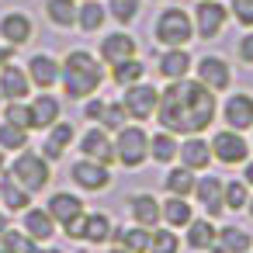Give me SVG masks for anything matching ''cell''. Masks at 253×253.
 Returning <instances> with one entry per match:
<instances>
[{
    "mask_svg": "<svg viewBox=\"0 0 253 253\" xmlns=\"http://www.w3.org/2000/svg\"><path fill=\"white\" fill-rule=\"evenodd\" d=\"M7 122H11V125L28 128V125H32V108H25V104H18V101H14V104L7 108Z\"/></svg>",
    "mask_w": 253,
    "mask_h": 253,
    "instance_id": "cell-41",
    "label": "cell"
},
{
    "mask_svg": "<svg viewBox=\"0 0 253 253\" xmlns=\"http://www.w3.org/2000/svg\"><path fill=\"white\" fill-rule=\"evenodd\" d=\"M4 229H7V218H4V215H0V236H4Z\"/></svg>",
    "mask_w": 253,
    "mask_h": 253,
    "instance_id": "cell-48",
    "label": "cell"
},
{
    "mask_svg": "<svg viewBox=\"0 0 253 253\" xmlns=\"http://www.w3.org/2000/svg\"><path fill=\"white\" fill-rule=\"evenodd\" d=\"M101 56L111 63V66H118V63H125V59H135V42H132V35H108L104 42H101Z\"/></svg>",
    "mask_w": 253,
    "mask_h": 253,
    "instance_id": "cell-16",
    "label": "cell"
},
{
    "mask_svg": "<svg viewBox=\"0 0 253 253\" xmlns=\"http://www.w3.org/2000/svg\"><path fill=\"white\" fill-rule=\"evenodd\" d=\"M167 191L170 194H177V198H184V194H194V170H187V167H177V170H170L167 173Z\"/></svg>",
    "mask_w": 253,
    "mask_h": 253,
    "instance_id": "cell-31",
    "label": "cell"
},
{
    "mask_svg": "<svg viewBox=\"0 0 253 253\" xmlns=\"http://www.w3.org/2000/svg\"><path fill=\"white\" fill-rule=\"evenodd\" d=\"M194 194H198V201L205 205V211L208 215H222V208H225V184L218 180V177H201V180H194Z\"/></svg>",
    "mask_w": 253,
    "mask_h": 253,
    "instance_id": "cell-11",
    "label": "cell"
},
{
    "mask_svg": "<svg viewBox=\"0 0 253 253\" xmlns=\"http://www.w3.org/2000/svg\"><path fill=\"white\" fill-rule=\"evenodd\" d=\"M111 218L104 211H94V215H84V239L87 243H108L111 239Z\"/></svg>",
    "mask_w": 253,
    "mask_h": 253,
    "instance_id": "cell-27",
    "label": "cell"
},
{
    "mask_svg": "<svg viewBox=\"0 0 253 253\" xmlns=\"http://www.w3.org/2000/svg\"><path fill=\"white\" fill-rule=\"evenodd\" d=\"M25 142H28V128L11 125V122L0 125V149H25Z\"/></svg>",
    "mask_w": 253,
    "mask_h": 253,
    "instance_id": "cell-35",
    "label": "cell"
},
{
    "mask_svg": "<svg viewBox=\"0 0 253 253\" xmlns=\"http://www.w3.org/2000/svg\"><path fill=\"white\" fill-rule=\"evenodd\" d=\"M253 250V236L236 229V225H225L222 232H215V243H211V253H250Z\"/></svg>",
    "mask_w": 253,
    "mask_h": 253,
    "instance_id": "cell-14",
    "label": "cell"
},
{
    "mask_svg": "<svg viewBox=\"0 0 253 253\" xmlns=\"http://www.w3.org/2000/svg\"><path fill=\"white\" fill-rule=\"evenodd\" d=\"M73 180L84 187V191H101V187H108L111 184V170L104 167V163H97V160H77L73 163Z\"/></svg>",
    "mask_w": 253,
    "mask_h": 253,
    "instance_id": "cell-8",
    "label": "cell"
},
{
    "mask_svg": "<svg viewBox=\"0 0 253 253\" xmlns=\"http://www.w3.org/2000/svg\"><path fill=\"white\" fill-rule=\"evenodd\" d=\"M125 111L132 115V118H139V122H146L149 115H156V108H160V94H156V87L153 84H132L128 87V94H125Z\"/></svg>",
    "mask_w": 253,
    "mask_h": 253,
    "instance_id": "cell-6",
    "label": "cell"
},
{
    "mask_svg": "<svg viewBox=\"0 0 253 253\" xmlns=\"http://www.w3.org/2000/svg\"><path fill=\"white\" fill-rule=\"evenodd\" d=\"M187 70H191V56H187L184 49H167V52L160 56V73H163L167 80H184Z\"/></svg>",
    "mask_w": 253,
    "mask_h": 253,
    "instance_id": "cell-21",
    "label": "cell"
},
{
    "mask_svg": "<svg viewBox=\"0 0 253 253\" xmlns=\"http://www.w3.org/2000/svg\"><path fill=\"white\" fill-rule=\"evenodd\" d=\"M11 56H14V52H11V49H0V73H4V66H7V63H11Z\"/></svg>",
    "mask_w": 253,
    "mask_h": 253,
    "instance_id": "cell-45",
    "label": "cell"
},
{
    "mask_svg": "<svg viewBox=\"0 0 253 253\" xmlns=\"http://www.w3.org/2000/svg\"><path fill=\"white\" fill-rule=\"evenodd\" d=\"M49 215H52V222H63V225H70V222H77L80 215H84V201L77 198V194H66V191H59V194H52L49 198V208H45Z\"/></svg>",
    "mask_w": 253,
    "mask_h": 253,
    "instance_id": "cell-13",
    "label": "cell"
},
{
    "mask_svg": "<svg viewBox=\"0 0 253 253\" xmlns=\"http://www.w3.org/2000/svg\"><path fill=\"white\" fill-rule=\"evenodd\" d=\"M246 180L253 184V163H246Z\"/></svg>",
    "mask_w": 253,
    "mask_h": 253,
    "instance_id": "cell-46",
    "label": "cell"
},
{
    "mask_svg": "<svg viewBox=\"0 0 253 253\" xmlns=\"http://www.w3.org/2000/svg\"><path fill=\"white\" fill-rule=\"evenodd\" d=\"M101 111H104V104H101V101H87V108H84V115H87V118H101Z\"/></svg>",
    "mask_w": 253,
    "mask_h": 253,
    "instance_id": "cell-44",
    "label": "cell"
},
{
    "mask_svg": "<svg viewBox=\"0 0 253 253\" xmlns=\"http://www.w3.org/2000/svg\"><path fill=\"white\" fill-rule=\"evenodd\" d=\"M28 253H45V250H39V246H35V243H32V250H28Z\"/></svg>",
    "mask_w": 253,
    "mask_h": 253,
    "instance_id": "cell-49",
    "label": "cell"
},
{
    "mask_svg": "<svg viewBox=\"0 0 253 253\" xmlns=\"http://www.w3.org/2000/svg\"><path fill=\"white\" fill-rule=\"evenodd\" d=\"M194 25H198V35L201 39H215L225 25V7L218 0H201L198 11H194Z\"/></svg>",
    "mask_w": 253,
    "mask_h": 253,
    "instance_id": "cell-9",
    "label": "cell"
},
{
    "mask_svg": "<svg viewBox=\"0 0 253 253\" xmlns=\"http://www.w3.org/2000/svg\"><path fill=\"white\" fill-rule=\"evenodd\" d=\"M191 35H194V21H191L180 7H170V11L160 14V21H156V39H160L167 49H180L184 42H191Z\"/></svg>",
    "mask_w": 253,
    "mask_h": 253,
    "instance_id": "cell-3",
    "label": "cell"
},
{
    "mask_svg": "<svg viewBox=\"0 0 253 253\" xmlns=\"http://www.w3.org/2000/svg\"><path fill=\"white\" fill-rule=\"evenodd\" d=\"M239 56H243V63H253V35H246L239 42Z\"/></svg>",
    "mask_w": 253,
    "mask_h": 253,
    "instance_id": "cell-43",
    "label": "cell"
},
{
    "mask_svg": "<svg viewBox=\"0 0 253 253\" xmlns=\"http://www.w3.org/2000/svg\"><path fill=\"white\" fill-rule=\"evenodd\" d=\"M149 156V135L142 128H122L118 139H115V160L122 167H139L142 160Z\"/></svg>",
    "mask_w": 253,
    "mask_h": 253,
    "instance_id": "cell-5",
    "label": "cell"
},
{
    "mask_svg": "<svg viewBox=\"0 0 253 253\" xmlns=\"http://www.w3.org/2000/svg\"><path fill=\"white\" fill-rule=\"evenodd\" d=\"M222 198H225V208H246V184L243 180H229Z\"/></svg>",
    "mask_w": 253,
    "mask_h": 253,
    "instance_id": "cell-38",
    "label": "cell"
},
{
    "mask_svg": "<svg viewBox=\"0 0 253 253\" xmlns=\"http://www.w3.org/2000/svg\"><path fill=\"white\" fill-rule=\"evenodd\" d=\"M135 11H139V0H111V14H115V21H122V25H128V21L135 18Z\"/></svg>",
    "mask_w": 253,
    "mask_h": 253,
    "instance_id": "cell-40",
    "label": "cell"
},
{
    "mask_svg": "<svg viewBox=\"0 0 253 253\" xmlns=\"http://www.w3.org/2000/svg\"><path fill=\"white\" fill-rule=\"evenodd\" d=\"M28 77H32L35 87H52V84L59 80V63H56L49 52H39V56H32V63H28Z\"/></svg>",
    "mask_w": 253,
    "mask_h": 253,
    "instance_id": "cell-17",
    "label": "cell"
},
{
    "mask_svg": "<svg viewBox=\"0 0 253 253\" xmlns=\"http://www.w3.org/2000/svg\"><path fill=\"white\" fill-rule=\"evenodd\" d=\"M56 118H59V101L56 97L42 94L39 101H32V128H49V125H56Z\"/></svg>",
    "mask_w": 253,
    "mask_h": 253,
    "instance_id": "cell-23",
    "label": "cell"
},
{
    "mask_svg": "<svg viewBox=\"0 0 253 253\" xmlns=\"http://www.w3.org/2000/svg\"><path fill=\"white\" fill-rule=\"evenodd\" d=\"M156 118L163 125V132L173 135H198L211 125L215 118V97L205 84L194 80H173L163 94H160V108Z\"/></svg>",
    "mask_w": 253,
    "mask_h": 253,
    "instance_id": "cell-1",
    "label": "cell"
},
{
    "mask_svg": "<svg viewBox=\"0 0 253 253\" xmlns=\"http://www.w3.org/2000/svg\"><path fill=\"white\" fill-rule=\"evenodd\" d=\"M225 125L229 128H250L253 125V97H246V94H232L229 101H225Z\"/></svg>",
    "mask_w": 253,
    "mask_h": 253,
    "instance_id": "cell-15",
    "label": "cell"
},
{
    "mask_svg": "<svg viewBox=\"0 0 253 253\" xmlns=\"http://www.w3.org/2000/svg\"><path fill=\"white\" fill-rule=\"evenodd\" d=\"M232 14H236L239 25L253 28V0H232Z\"/></svg>",
    "mask_w": 253,
    "mask_h": 253,
    "instance_id": "cell-42",
    "label": "cell"
},
{
    "mask_svg": "<svg viewBox=\"0 0 253 253\" xmlns=\"http://www.w3.org/2000/svg\"><path fill=\"white\" fill-rule=\"evenodd\" d=\"M0 201H4V208H11V211H25L28 208V201H32V194L7 173L4 180H0Z\"/></svg>",
    "mask_w": 253,
    "mask_h": 253,
    "instance_id": "cell-22",
    "label": "cell"
},
{
    "mask_svg": "<svg viewBox=\"0 0 253 253\" xmlns=\"http://www.w3.org/2000/svg\"><path fill=\"white\" fill-rule=\"evenodd\" d=\"M80 149H84L87 160H97V163H104V167L115 160V142L108 139L104 128H90V132L80 139Z\"/></svg>",
    "mask_w": 253,
    "mask_h": 253,
    "instance_id": "cell-10",
    "label": "cell"
},
{
    "mask_svg": "<svg viewBox=\"0 0 253 253\" xmlns=\"http://www.w3.org/2000/svg\"><path fill=\"white\" fill-rule=\"evenodd\" d=\"M142 73H146V66L139 63V59H125V63H118L115 66V84H139L142 80Z\"/></svg>",
    "mask_w": 253,
    "mask_h": 253,
    "instance_id": "cell-37",
    "label": "cell"
},
{
    "mask_svg": "<svg viewBox=\"0 0 253 253\" xmlns=\"http://www.w3.org/2000/svg\"><path fill=\"white\" fill-rule=\"evenodd\" d=\"M149 153L156 163H170L177 156V142L170 139V132H160V135H149Z\"/></svg>",
    "mask_w": 253,
    "mask_h": 253,
    "instance_id": "cell-34",
    "label": "cell"
},
{
    "mask_svg": "<svg viewBox=\"0 0 253 253\" xmlns=\"http://www.w3.org/2000/svg\"><path fill=\"white\" fill-rule=\"evenodd\" d=\"M198 77H201V84H205L208 90H225L229 80H232V70H229L218 56H205V59L198 63Z\"/></svg>",
    "mask_w": 253,
    "mask_h": 253,
    "instance_id": "cell-12",
    "label": "cell"
},
{
    "mask_svg": "<svg viewBox=\"0 0 253 253\" xmlns=\"http://www.w3.org/2000/svg\"><path fill=\"white\" fill-rule=\"evenodd\" d=\"M11 177H14L28 194H35V191H42V187L49 184V163H45V156H39V153H21V156L14 160V167H11Z\"/></svg>",
    "mask_w": 253,
    "mask_h": 253,
    "instance_id": "cell-4",
    "label": "cell"
},
{
    "mask_svg": "<svg viewBox=\"0 0 253 253\" xmlns=\"http://www.w3.org/2000/svg\"><path fill=\"white\" fill-rule=\"evenodd\" d=\"M101 21H104V7L97 4V0H84V7L77 11L80 32H94V28H101Z\"/></svg>",
    "mask_w": 253,
    "mask_h": 253,
    "instance_id": "cell-33",
    "label": "cell"
},
{
    "mask_svg": "<svg viewBox=\"0 0 253 253\" xmlns=\"http://www.w3.org/2000/svg\"><path fill=\"white\" fill-rule=\"evenodd\" d=\"M25 232H28L35 243H45V239H52L56 222H52V215H49L45 208H25Z\"/></svg>",
    "mask_w": 253,
    "mask_h": 253,
    "instance_id": "cell-18",
    "label": "cell"
},
{
    "mask_svg": "<svg viewBox=\"0 0 253 253\" xmlns=\"http://www.w3.org/2000/svg\"><path fill=\"white\" fill-rule=\"evenodd\" d=\"M211 243H215V225L211 222H205V218H191L187 222V246L191 250H211Z\"/></svg>",
    "mask_w": 253,
    "mask_h": 253,
    "instance_id": "cell-29",
    "label": "cell"
},
{
    "mask_svg": "<svg viewBox=\"0 0 253 253\" xmlns=\"http://www.w3.org/2000/svg\"><path fill=\"white\" fill-rule=\"evenodd\" d=\"M160 215L167 218V225H170V229H177V225H187V222H191V205H187L184 198H177V194H170V198L163 201V208H160Z\"/></svg>",
    "mask_w": 253,
    "mask_h": 253,
    "instance_id": "cell-28",
    "label": "cell"
},
{
    "mask_svg": "<svg viewBox=\"0 0 253 253\" xmlns=\"http://www.w3.org/2000/svg\"><path fill=\"white\" fill-rule=\"evenodd\" d=\"M108 253H132V250H125V246H115V250H108Z\"/></svg>",
    "mask_w": 253,
    "mask_h": 253,
    "instance_id": "cell-47",
    "label": "cell"
},
{
    "mask_svg": "<svg viewBox=\"0 0 253 253\" xmlns=\"http://www.w3.org/2000/svg\"><path fill=\"white\" fill-rule=\"evenodd\" d=\"M73 142V125H66V122H56V125H49V139H45V160H59L63 156V149Z\"/></svg>",
    "mask_w": 253,
    "mask_h": 253,
    "instance_id": "cell-24",
    "label": "cell"
},
{
    "mask_svg": "<svg viewBox=\"0 0 253 253\" xmlns=\"http://www.w3.org/2000/svg\"><path fill=\"white\" fill-rule=\"evenodd\" d=\"M246 205H250V211H253V201H246Z\"/></svg>",
    "mask_w": 253,
    "mask_h": 253,
    "instance_id": "cell-52",
    "label": "cell"
},
{
    "mask_svg": "<svg viewBox=\"0 0 253 253\" xmlns=\"http://www.w3.org/2000/svg\"><path fill=\"white\" fill-rule=\"evenodd\" d=\"M246 153H250V149H246V139H243L236 128H229V132L222 128V132L211 139V156L222 160V163H243Z\"/></svg>",
    "mask_w": 253,
    "mask_h": 253,
    "instance_id": "cell-7",
    "label": "cell"
},
{
    "mask_svg": "<svg viewBox=\"0 0 253 253\" xmlns=\"http://www.w3.org/2000/svg\"><path fill=\"white\" fill-rule=\"evenodd\" d=\"M63 87L70 97H87L101 87V63L87 52H70L63 59Z\"/></svg>",
    "mask_w": 253,
    "mask_h": 253,
    "instance_id": "cell-2",
    "label": "cell"
},
{
    "mask_svg": "<svg viewBox=\"0 0 253 253\" xmlns=\"http://www.w3.org/2000/svg\"><path fill=\"white\" fill-rule=\"evenodd\" d=\"M118 239H122V246L132 250V253H149V239H153V232H149L146 225H132V229H122Z\"/></svg>",
    "mask_w": 253,
    "mask_h": 253,
    "instance_id": "cell-32",
    "label": "cell"
},
{
    "mask_svg": "<svg viewBox=\"0 0 253 253\" xmlns=\"http://www.w3.org/2000/svg\"><path fill=\"white\" fill-rule=\"evenodd\" d=\"M125 118H128L125 104H104V111H101L104 128H122V125H125Z\"/></svg>",
    "mask_w": 253,
    "mask_h": 253,
    "instance_id": "cell-39",
    "label": "cell"
},
{
    "mask_svg": "<svg viewBox=\"0 0 253 253\" xmlns=\"http://www.w3.org/2000/svg\"><path fill=\"white\" fill-rule=\"evenodd\" d=\"M0 253H4V250H0Z\"/></svg>",
    "mask_w": 253,
    "mask_h": 253,
    "instance_id": "cell-53",
    "label": "cell"
},
{
    "mask_svg": "<svg viewBox=\"0 0 253 253\" xmlns=\"http://www.w3.org/2000/svg\"><path fill=\"white\" fill-rule=\"evenodd\" d=\"M132 218L139 222V225H146V229H153L163 215H160V205H156V198L153 194H135L132 198Z\"/></svg>",
    "mask_w": 253,
    "mask_h": 253,
    "instance_id": "cell-25",
    "label": "cell"
},
{
    "mask_svg": "<svg viewBox=\"0 0 253 253\" xmlns=\"http://www.w3.org/2000/svg\"><path fill=\"white\" fill-rule=\"evenodd\" d=\"M0 173H4V153H0Z\"/></svg>",
    "mask_w": 253,
    "mask_h": 253,
    "instance_id": "cell-50",
    "label": "cell"
},
{
    "mask_svg": "<svg viewBox=\"0 0 253 253\" xmlns=\"http://www.w3.org/2000/svg\"><path fill=\"white\" fill-rule=\"evenodd\" d=\"M0 35H4L11 45H25L32 39V18L28 14H4V21H0Z\"/></svg>",
    "mask_w": 253,
    "mask_h": 253,
    "instance_id": "cell-19",
    "label": "cell"
},
{
    "mask_svg": "<svg viewBox=\"0 0 253 253\" xmlns=\"http://www.w3.org/2000/svg\"><path fill=\"white\" fill-rule=\"evenodd\" d=\"M149 253H180V239H177L170 229H153Z\"/></svg>",
    "mask_w": 253,
    "mask_h": 253,
    "instance_id": "cell-36",
    "label": "cell"
},
{
    "mask_svg": "<svg viewBox=\"0 0 253 253\" xmlns=\"http://www.w3.org/2000/svg\"><path fill=\"white\" fill-rule=\"evenodd\" d=\"M28 90H32L28 73H25V70H18V66H4V73H0V94L11 97V101H21Z\"/></svg>",
    "mask_w": 253,
    "mask_h": 253,
    "instance_id": "cell-20",
    "label": "cell"
},
{
    "mask_svg": "<svg viewBox=\"0 0 253 253\" xmlns=\"http://www.w3.org/2000/svg\"><path fill=\"white\" fill-rule=\"evenodd\" d=\"M45 253H59V250H45Z\"/></svg>",
    "mask_w": 253,
    "mask_h": 253,
    "instance_id": "cell-51",
    "label": "cell"
},
{
    "mask_svg": "<svg viewBox=\"0 0 253 253\" xmlns=\"http://www.w3.org/2000/svg\"><path fill=\"white\" fill-rule=\"evenodd\" d=\"M45 14H49V21L59 25V28H73V25H77L73 0H49V4H45Z\"/></svg>",
    "mask_w": 253,
    "mask_h": 253,
    "instance_id": "cell-30",
    "label": "cell"
},
{
    "mask_svg": "<svg viewBox=\"0 0 253 253\" xmlns=\"http://www.w3.org/2000/svg\"><path fill=\"white\" fill-rule=\"evenodd\" d=\"M180 160H184L187 170H201V167H208V160H211V146H208L205 139H187L184 149H180Z\"/></svg>",
    "mask_w": 253,
    "mask_h": 253,
    "instance_id": "cell-26",
    "label": "cell"
}]
</instances>
